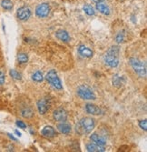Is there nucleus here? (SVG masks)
Segmentation results:
<instances>
[{
    "label": "nucleus",
    "mask_w": 147,
    "mask_h": 152,
    "mask_svg": "<svg viewBox=\"0 0 147 152\" xmlns=\"http://www.w3.org/2000/svg\"><path fill=\"white\" fill-rule=\"evenodd\" d=\"M119 48L117 46L111 47L109 50L104 55V62L110 67H116L119 64Z\"/></svg>",
    "instance_id": "f257e3e1"
},
{
    "label": "nucleus",
    "mask_w": 147,
    "mask_h": 152,
    "mask_svg": "<svg viewBox=\"0 0 147 152\" xmlns=\"http://www.w3.org/2000/svg\"><path fill=\"white\" fill-rule=\"evenodd\" d=\"M96 126L95 119L92 118H84L79 121L76 126V130L79 133H90Z\"/></svg>",
    "instance_id": "f03ea898"
},
{
    "label": "nucleus",
    "mask_w": 147,
    "mask_h": 152,
    "mask_svg": "<svg viewBox=\"0 0 147 152\" xmlns=\"http://www.w3.org/2000/svg\"><path fill=\"white\" fill-rule=\"evenodd\" d=\"M130 65L132 67L140 77H145L146 76V66L145 63L139 60L138 58H131L130 59Z\"/></svg>",
    "instance_id": "7ed1b4c3"
},
{
    "label": "nucleus",
    "mask_w": 147,
    "mask_h": 152,
    "mask_svg": "<svg viewBox=\"0 0 147 152\" xmlns=\"http://www.w3.org/2000/svg\"><path fill=\"white\" fill-rule=\"evenodd\" d=\"M77 94L81 99H86V100H93L96 99V94L93 93V91L87 86H80L77 88Z\"/></svg>",
    "instance_id": "20e7f679"
},
{
    "label": "nucleus",
    "mask_w": 147,
    "mask_h": 152,
    "mask_svg": "<svg viewBox=\"0 0 147 152\" xmlns=\"http://www.w3.org/2000/svg\"><path fill=\"white\" fill-rule=\"evenodd\" d=\"M46 79L47 82L50 83V84H51L53 87H54V88H57V89H62L63 87H62L61 80H60V78L58 77L57 73H56V71L55 69L50 70V71L46 74Z\"/></svg>",
    "instance_id": "39448f33"
},
{
    "label": "nucleus",
    "mask_w": 147,
    "mask_h": 152,
    "mask_svg": "<svg viewBox=\"0 0 147 152\" xmlns=\"http://www.w3.org/2000/svg\"><path fill=\"white\" fill-rule=\"evenodd\" d=\"M50 12V6L47 3H43L37 6L35 9V14L38 18H46L48 16V14Z\"/></svg>",
    "instance_id": "423d86ee"
},
{
    "label": "nucleus",
    "mask_w": 147,
    "mask_h": 152,
    "mask_svg": "<svg viewBox=\"0 0 147 152\" xmlns=\"http://www.w3.org/2000/svg\"><path fill=\"white\" fill-rule=\"evenodd\" d=\"M17 18L22 21L28 20L31 16V10L28 7H22L17 10Z\"/></svg>",
    "instance_id": "0eeeda50"
},
{
    "label": "nucleus",
    "mask_w": 147,
    "mask_h": 152,
    "mask_svg": "<svg viewBox=\"0 0 147 152\" xmlns=\"http://www.w3.org/2000/svg\"><path fill=\"white\" fill-rule=\"evenodd\" d=\"M53 117L56 121H65L67 118V112L65 111L63 108H58L55 110L54 113H53Z\"/></svg>",
    "instance_id": "6e6552de"
},
{
    "label": "nucleus",
    "mask_w": 147,
    "mask_h": 152,
    "mask_svg": "<svg viewBox=\"0 0 147 152\" xmlns=\"http://www.w3.org/2000/svg\"><path fill=\"white\" fill-rule=\"evenodd\" d=\"M37 108H38V111L40 114H45L46 113V111L49 109V103L46 99H40L37 102Z\"/></svg>",
    "instance_id": "1a4fd4ad"
},
{
    "label": "nucleus",
    "mask_w": 147,
    "mask_h": 152,
    "mask_svg": "<svg viewBox=\"0 0 147 152\" xmlns=\"http://www.w3.org/2000/svg\"><path fill=\"white\" fill-rule=\"evenodd\" d=\"M85 110L88 114L91 115H100L102 114V110L99 107L93 104H86L85 106Z\"/></svg>",
    "instance_id": "9d476101"
},
{
    "label": "nucleus",
    "mask_w": 147,
    "mask_h": 152,
    "mask_svg": "<svg viewBox=\"0 0 147 152\" xmlns=\"http://www.w3.org/2000/svg\"><path fill=\"white\" fill-rule=\"evenodd\" d=\"M90 139L93 143L96 144V145H99V146L104 147V145L106 144V140L104 139L103 137H101V136H99L97 134H92L91 137H90Z\"/></svg>",
    "instance_id": "9b49d317"
},
{
    "label": "nucleus",
    "mask_w": 147,
    "mask_h": 152,
    "mask_svg": "<svg viewBox=\"0 0 147 152\" xmlns=\"http://www.w3.org/2000/svg\"><path fill=\"white\" fill-rule=\"evenodd\" d=\"M78 52L81 56L85 58H91L93 56V51L84 45H80L78 48Z\"/></svg>",
    "instance_id": "f8f14e48"
},
{
    "label": "nucleus",
    "mask_w": 147,
    "mask_h": 152,
    "mask_svg": "<svg viewBox=\"0 0 147 152\" xmlns=\"http://www.w3.org/2000/svg\"><path fill=\"white\" fill-rule=\"evenodd\" d=\"M41 133H42V135L44 137H54L56 135V130L54 129V128H52L51 126H46L42 129Z\"/></svg>",
    "instance_id": "ddd939ff"
},
{
    "label": "nucleus",
    "mask_w": 147,
    "mask_h": 152,
    "mask_svg": "<svg viewBox=\"0 0 147 152\" xmlns=\"http://www.w3.org/2000/svg\"><path fill=\"white\" fill-rule=\"evenodd\" d=\"M56 37H57L59 40L63 41V42H68V41L70 40V36H69V34H68L67 32H66L65 30H63V29H60V30L56 31Z\"/></svg>",
    "instance_id": "4468645a"
},
{
    "label": "nucleus",
    "mask_w": 147,
    "mask_h": 152,
    "mask_svg": "<svg viewBox=\"0 0 147 152\" xmlns=\"http://www.w3.org/2000/svg\"><path fill=\"white\" fill-rule=\"evenodd\" d=\"M86 149L87 151H92V152H103L104 151V147L103 146H99V145H96L95 143H90V144H87L86 145Z\"/></svg>",
    "instance_id": "2eb2a0df"
},
{
    "label": "nucleus",
    "mask_w": 147,
    "mask_h": 152,
    "mask_svg": "<svg viewBox=\"0 0 147 152\" xmlns=\"http://www.w3.org/2000/svg\"><path fill=\"white\" fill-rule=\"evenodd\" d=\"M57 129H58V130H59L61 133H63V134H68V133H70V131H71V126L69 125V124L65 123V122H64V121L57 126Z\"/></svg>",
    "instance_id": "dca6fc26"
},
{
    "label": "nucleus",
    "mask_w": 147,
    "mask_h": 152,
    "mask_svg": "<svg viewBox=\"0 0 147 152\" xmlns=\"http://www.w3.org/2000/svg\"><path fill=\"white\" fill-rule=\"evenodd\" d=\"M125 80L124 77L114 75V77H113V84L116 88H120L123 84H125Z\"/></svg>",
    "instance_id": "f3484780"
},
{
    "label": "nucleus",
    "mask_w": 147,
    "mask_h": 152,
    "mask_svg": "<svg viewBox=\"0 0 147 152\" xmlns=\"http://www.w3.org/2000/svg\"><path fill=\"white\" fill-rule=\"evenodd\" d=\"M96 9H97L100 13L104 14V15H109V14H110V9H109V7H108L107 6H106V5L102 4V3L96 4Z\"/></svg>",
    "instance_id": "a211bd4d"
},
{
    "label": "nucleus",
    "mask_w": 147,
    "mask_h": 152,
    "mask_svg": "<svg viewBox=\"0 0 147 152\" xmlns=\"http://www.w3.org/2000/svg\"><path fill=\"white\" fill-rule=\"evenodd\" d=\"M21 115L24 117V118H30L34 116V111L32 110V108L30 107H26V108H24L21 112Z\"/></svg>",
    "instance_id": "6ab92c4d"
},
{
    "label": "nucleus",
    "mask_w": 147,
    "mask_h": 152,
    "mask_svg": "<svg viewBox=\"0 0 147 152\" xmlns=\"http://www.w3.org/2000/svg\"><path fill=\"white\" fill-rule=\"evenodd\" d=\"M1 6L6 10H11L13 8V3L11 2V0H2Z\"/></svg>",
    "instance_id": "aec40b11"
},
{
    "label": "nucleus",
    "mask_w": 147,
    "mask_h": 152,
    "mask_svg": "<svg viewBox=\"0 0 147 152\" xmlns=\"http://www.w3.org/2000/svg\"><path fill=\"white\" fill-rule=\"evenodd\" d=\"M17 60L20 64H25L28 61V56L25 53H20L17 56Z\"/></svg>",
    "instance_id": "412c9836"
},
{
    "label": "nucleus",
    "mask_w": 147,
    "mask_h": 152,
    "mask_svg": "<svg viewBox=\"0 0 147 152\" xmlns=\"http://www.w3.org/2000/svg\"><path fill=\"white\" fill-rule=\"evenodd\" d=\"M32 79L34 81H35V82H41V81H43L44 77H43V75H42L41 72H40V71H36L35 74H33Z\"/></svg>",
    "instance_id": "4be33fe9"
},
{
    "label": "nucleus",
    "mask_w": 147,
    "mask_h": 152,
    "mask_svg": "<svg viewBox=\"0 0 147 152\" xmlns=\"http://www.w3.org/2000/svg\"><path fill=\"white\" fill-rule=\"evenodd\" d=\"M84 11L88 16H93V15H95V10H93V8L90 5H85L84 6Z\"/></svg>",
    "instance_id": "5701e85b"
},
{
    "label": "nucleus",
    "mask_w": 147,
    "mask_h": 152,
    "mask_svg": "<svg viewBox=\"0 0 147 152\" xmlns=\"http://www.w3.org/2000/svg\"><path fill=\"white\" fill-rule=\"evenodd\" d=\"M115 40L117 43H124L125 40V34L123 32H120L116 35L115 37Z\"/></svg>",
    "instance_id": "b1692460"
},
{
    "label": "nucleus",
    "mask_w": 147,
    "mask_h": 152,
    "mask_svg": "<svg viewBox=\"0 0 147 152\" xmlns=\"http://www.w3.org/2000/svg\"><path fill=\"white\" fill-rule=\"evenodd\" d=\"M10 76L16 80H20L21 79V75L15 69H11L10 70Z\"/></svg>",
    "instance_id": "393cba45"
},
{
    "label": "nucleus",
    "mask_w": 147,
    "mask_h": 152,
    "mask_svg": "<svg viewBox=\"0 0 147 152\" xmlns=\"http://www.w3.org/2000/svg\"><path fill=\"white\" fill-rule=\"evenodd\" d=\"M139 126H140V128H142L143 130H146V129H147V121H146V119L140 120V121H139Z\"/></svg>",
    "instance_id": "a878e982"
},
{
    "label": "nucleus",
    "mask_w": 147,
    "mask_h": 152,
    "mask_svg": "<svg viewBox=\"0 0 147 152\" xmlns=\"http://www.w3.org/2000/svg\"><path fill=\"white\" fill-rule=\"evenodd\" d=\"M5 80H6L5 74L2 71H0V85H3L5 83Z\"/></svg>",
    "instance_id": "bb28decb"
},
{
    "label": "nucleus",
    "mask_w": 147,
    "mask_h": 152,
    "mask_svg": "<svg viewBox=\"0 0 147 152\" xmlns=\"http://www.w3.org/2000/svg\"><path fill=\"white\" fill-rule=\"evenodd\" d=\"M16 124H17V127H19V128H21V129H25V128H26L25 124L23 121L17 120V121L16 122Z\"/></svg>",
    "instance_id": "cd10ccee"
},
{
    "label": "nucleus",
    "mask_w": 147,
    "mask_h": 152,
    "mask_svg": "<svg viewBox=\"0 0 147 152\" xmlns=\"http://www.w3.org/2000/svg\"><path fill=\"white\" fill-rule=\"evenodd\" d=\"M93 2H95V3H96V4H98V3H102V2H104V0H92Z\"/></svg>",
    "instance_id": "c85d7f7f"
},
{
    "label": "nucleus",
    "mask_w": 147,
    "mask_h": 152,
    "mask_svg": "<svg viewBox=\"0 0 147 152\" xmlns=\"http://www.w3.org/2000/svg\"><path fill=\"white\" fill-rule=\"evenodd\" d=\"M7 135H8V137H10V139H12L13 140H17V139H16V137H15L14 136H12L11 134H7Z\"/></svg>",
    "instance_id": "c756f323"
},
{
    "label": "nucleus",
    "mask_w": 147,
    "mask_h": 152,
    "mask_svg": "<svg viewBox=\"0 0 147 152\" xmlns=\"http://www.w3.org/2000/svg\"><path fill=\"white\" fill-rule=\"evenodd\" d=\"M15 132H16V134H17V136H19V137H20V136H21V133H20V132H19V131H18V130H16V131H15Z\"/></svg>",
    "instance_id": "7c9ffc66"
}]
</instances>
